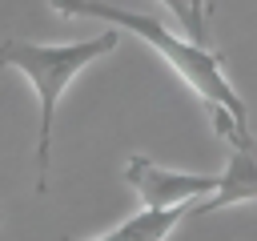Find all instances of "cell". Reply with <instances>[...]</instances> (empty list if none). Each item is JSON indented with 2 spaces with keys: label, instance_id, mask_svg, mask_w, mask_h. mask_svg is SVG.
Masks as SVG:
<instances>
[{
  "label": "cell",
  "instance_id": "5",
  "mask_svg": "<svg viewBox=\"0 0 257 241\" xmlns=\"http://www.w3.org/2000/svg\"><path fill=\"white\" fill-rule=\"evenodd\" d=\"M185 217H193V209H141L128 221H120L112 233L92 241H165ZM60 241H80V237H60Z\"/></svg>",
  "mask_w": 257,
  "mask_h": 241
},
{
  "label": "cell",
  "instance_id": "1",
  "mask_svg": "<svg viewBox=\"0 0 257 241\" xmlns=\"http://www.w3.org/2000/svg\"><path fill=\"white\" fill-rule=\"evenodd\" d=\"M52 12L60 16H92V20H104L120 32H133L137 40H145L189 88L193 96H201V104L209 108V116L217 112H229L237 125H245V104L241 96L233 92V84L225 80L221 72V56L209 52L205 44L197 40H181L177 32H169L157 16H145V12H133V8H116L108 0H48Z\"/></svg>",
  "mask_w": 257,
  "mask_h": 241
},
{
  "label": "cell",
  "instance_id": "2",
  "mask_svg": "<svg viewBox=\"0 0 257 241\" xmlns=\"http://www.w3.org/2000/svg\"><path fill=\"white\" fill-rule=\"evenodd\" d=\"M120 44V28H108L100 36L76 40V44H36L24 36H8L0 44V68H16L28 76L36 104H40V129H36V193H48V165H52V120L64 88L100 56H108Z\"/></svg>",
  "mask_w": 257,
  "mask_h": 241
},
{
  "label": "cell",
  "instance_id": "6",
  "mask_svg": "<svg viewBox=\"0 0 257 241\" xmlns=\"http://www.w3.org/2000/svg\"><path fill=\"white\" fill-rule=\"evenodd\" d=\"M177 20H181V28L197 40V44H205V8L197 4V0H161Z\"/></svg>",
  "mask_w": 257,
  "mask_h": 241
},
{
  "label": "cell",
  "instance_id": "7",
  "mask_svg": "<svg viewBox=\"0 0 257 241\" xmlns=\"http://www.w3.org/2000/svg\"><path fill=\"white\" fill-rule=\"evenodd\" d=\"M197 4H201V8H205V12H209V0H197Z\"/></svg>",
  "mask_w": 257,
  "mask_h": 241
},
{
  "label": "cell",
  "instance_id": "3",
  "mask_svg": "<svg viewBox=\"0 0 257 241\" xmlns=\"http://www.w3.org/2000/svg\"><path fill=\"white\" fill-rule=\"evenodd\" d=\"M124 181L137 189L145 209H193L209 193H217L221 177L217 173H185V169H165L149 157H128Z\"/></svg>",
  "mask_w": 257,
  "mask_h": 241
},
{
  "label": "cell",
  "instance_id": "4",
  "mask_svg": "<svg viewBox=\"0 0 257 241\" xmlns=\"http://www.w3.org/2000/svg\"><path fill=\"white\" fill-rule=\"evenodd\" d=\"M233 145V157H229V169L221 173V185L217 193H209L205 201L193 205V213H221L229 205H245V201H257V141L241 129L229 137Z\"/></svg>",
  "mask_w": 257,
  "mask_h": 241
}]
</instances>
